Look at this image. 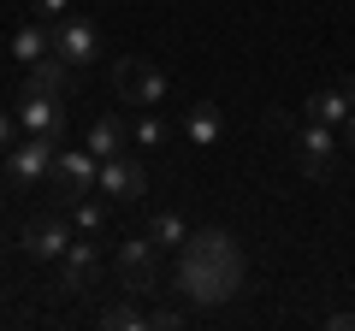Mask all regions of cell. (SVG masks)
Segmentation results:
<instances>
[{
  "mask_svg": "<svg viewBox=\"0 0 355 331\" xmlns=\"http://www.w3.org/2000/svg\"><path fill=\"white\" fill-rule=\"evenodd\" d=\"M71 237H77V225H65L60 213H36L24 231H18V242H24L30 260H60L65 249H71Z\"/></svg>",
  "mask_w": 355,
  "mask_h": 331,
  "instance_id": "30bf717a",
  "label": "cell"
},
{
  "mask_svg": "<svg viewBox=\"0 0 355 331\" xmlns=\"http://www.w3.org/2000/svg\"><path fill=\"white\" fill-rule=\"evenodd\" d=\"M0 255H6V231H0Z\"/></svg>",
  "mask_w": 355,
  "mask_h": 331,
  "instance_id": "484cf974",
  "label": "cell"
},
{
  "mask_svg": "<svg viewBox=\"0 0 355 331\" xmlns=\"http://www.w3.org/2000/svg\"><path fill=\"white\" fill-rule=\"evenodd\" d=\"M343 95H349V107H355V77H349V83H343Z\"/></svg>",
  "mask_w": 355,
  "mask_h": 331,
  "instance_id": "d4e9b609",
  "label": "cell"
},
{
  "mask_svg": "<svg viewBox=\"0 0 355 331\" xmlns=\"http://www.w3.org/2000/svg\"><path fill=\"white\" fill-rule=\"evenodd\" d=\"M148 237L160 242V249H184V237H190V219L166 207V213H154V219H148Z\"/></svg>",
  "mask_w": 355,
  "mask_h": 331,
  "instance_id": "ac0fdd59",
  "label": "cell"
},
{
  "mask_svg": "<svg viewBox=\"0 0 355 331\" xmlns=\"http://www.w3.org/2000/svg\"><path fill=\"white\" fill-rule=\"evenodd\" d=\"M343 148L355 154V107H349V118H343Z\"/></svg>",
  "mask_w": 355,
  "mask_h": 331,
  "instance_id": "cb8c5ba5",
  "label": "cell"
},
{
  "mask_svg": "<svg viewBox=\"0 0 355 331\" xmlns=\"http://www.w3.org/2000/svg\"><path fill=\"white\" fill-rule=\"evenodd\" d=\"M53 160H60L53 136H18L6 148V184L12 190H42V184H53Z\"/></svg>",
  "mask_w": 355,
  "mask_h": 331,
  "instance_id": "7a4b0ae2",
  "label": "cell"
},
{
  "mask_svg": "<svg viewBox=\"0 0 355 331\" xmlns=\"http://www.w3.org/2000/svg\"><path fill=\"white\" fill-rule=\"evenodd\" d=\"M18 136H24V125H18V113H6V107H0V154L12 148Z\"/></svg>",
  "mask_w": 355,
  "mask_h": 331,
  "instance_id": "7402d4cb",
  "label": "cell"
},
{
  "mask_svg": "<svg viewBox=\"0 0 355 331\" xmlns=\"http://www.w3.org/2000/svg\"><path fill=\"white\" fill-rule=\"evenodd\" d=\"M166 136H172L166 118L154 113V107H137V118H130V142H137V148H166Z\"/></svg>",
  "mask_w": 355,
  "mask_h": 331,
  "instance_id": "e0dca14e",
  "label": "cell"
},
{
  "mask_svg": "<svg viewBox=\"0 0 355 331\" xmlns=\"http://www.w3.org/2000/svg\"><path fill=\"white\" fill-rule=\"evenodd\" d=\"M184 136H190L196 148H219V136H225V113H219V101H196L190 113H184Z\"/></svg>",
  "mask_w": 355,
  "mask_h": 331,
  "instance_id": "4fadbf2b",
  "label": "cell"
},
{
  "mask_svg": "<svg viewBox=\"0 0 355 331\" xmlns=\"http://www.w3.org/2000/svg\"><path fill=\"white\" fill-rule=\"evenodd\" d=\"M89 154H101V160H113V154H130V125L119 113H95L89 118Z\"/></svg>",
  "mask_w": 355,
  "mask_h": 331,
  "instance_id": "7c38bea8",
  "label": "cell"
},
{
  "mask_svg": "<svg viewBox=\"0 0 355 331\" xmlns=\"http://www.w3.org/2000/svg\"><path fill=\"white\" fill-rule=\"evenodd\" d=\"M101 219H107V207L95 202V195H83V202H71V225L83 231V237H95V231H101Z\"/></svg>",
  "mask_w": 355,
  "mask_h": 331,
  "instance_id": "ffe728a7",
  "label": "cell"
},
{
  "mask_svg": "<svg viewBox=\"0 0 355 331\" xmlns=\"http://www.w3.org/2000/svg\"><path fill=\"white\" fill-rule=\"evenodd\" d=\"M113 272H119V284H125V296H148L154 284H160V242H154L148 231L130 237V242H119Z\"/></svg>",
  "mask_w": 355,
  "mask_h": 331,
  "instance_id": "277c9868",
  "label": "cell"
},
{
  "mask_svg": "<svg viewBox=\"0 0 355 331\" xmlns=\"http://www.w3.org/2000/svg\"><path fill=\"white\" fill-rule=\"evenodd\" d=\"M95 272H101V249H95V242H83V231H77V237H71V249L60 255V290L83 296Z\"/></svg>",
  "mask_w": 355,
  "mask_h": 331,
  "instance_id": "8fae6325",
  "label": "cell"
},
{
  "mask_svg": "<svg viewBox=\"0 0 355 331\" xmlns=\"http://www.w3.org/2000/svg\"><path fill=\"white\" fill-rule=\"evenodd\" d=\"M243 278H249V267H243V249H237L231 231L202 225V231L184 237L172 284H178V296H184L190 307H225L231 296L243 290Z\"/></svg>",
  "mask_w": 355,
  "mask_h": 331,
  "instance_id": "6da1fadb",
  "label": "cell"
},
{
  "mask_svg": "<svg viewBox=\"0 0 355 331\" xmlns=\"http://www.w3.org/2000/svg\"><path fill=\"white\" fill-rule=\"evenodd\" d=\"M113 89L125 107H160L166 101V71L148 60H137V53H125V60L113 65Z\"/></svg>",
  "mask_w": 355,
  "mask_h": 331,
  "instance_id": "8992f818",
  "label": "cell"
},
{
  "mask_svg": "<svg viewBox=\"0 0 355 331\" xmlns=\"http://www.w3.org/2000/svg\"><path fill=\"white\" fill-rule=\"evenodd\" d=\"M48 53H53V30H48V24H24V30H12V60L36 65V60H48Z\"/></svg>",
  "mask_w": 355,
  "mask_h": 331,
  "instance_id": "2e32d148",
  "label": "cell"
},
{
  "mask_svg": "<svg viewBox=\"0 0 355 331\" xmlns=\"http://www.w3.org/2000/svg\"><path fill=\"white\" fill-rule=\"evenodd\" d=\"M291 148H296L302 178H326V172H331V154L343 148V130H338V125H320V118H302Z\"/></svg>",
  "mask_w": 355,
  "mask_h": 331,
  "instance_id": "ba28073f",
  "label": "cell"
},
{
  "mask_svg": "<svg viewBox=\"0 0 355 331\" xmlns=\"http://www.w3.org/2000/svg\"><path fill=\"white\" fill-rule=\"evenodd\" d=\"M95 195H107V202H142V195H148V166H142L137 154H113V160H101Z\"/></svg>",
  "mask_w": 355,
  "mask_h": 331,
  "instance_id": "9c48e42d",
  "label": "cell"
},
{
  "mask_svg": "<svg viewBox=\"0 0 355 331\" xmlns=\"http://www.w3.org/2000/svg\"><path fill=\"white\" fill-rule=\"evenodd\" d=\"M30 6H36V18H42V24H60V18L71 12V0H30Z\"/></svg>",
  "mask_w": 355,
  "mask_h": 331,
  "instance_id": "44dd1931",
  "label": "cell"
},
{
  "mask_svg": "<svg viewBox=\"0 0 355 331\" xmlns=\"http://www.w3.org/2000/svg\"><path fill=\"white\" fill-rule=\"evenodd\" d=\"M101 325H107V331H148V314H142L137 302H113V307L101 314Z\"/></svg>",
  "mask_w": 355,
  "mask_h": 331,
  "instance_id": "d6986e66",
  "label": "cell"
},
{
  "mask_svg": "<svg viewBox=\"0 0 355 331\" xmlns=\"http://www.w3.org/2000/svg\"><path fill=\"white\" fill-rule=\"evenodd\" d=\"M12 113H18V125H24V136H53V142H65V125H71L65 95H48V89H36V83H24L18 101H12Z\"/></svg>",
  "mask_w": 355,
  "mask_h": 331,
  "instance_id": "3957f363",
  "label": "cell"
},
{
  "mask_svg": "<svg viewBox=\"0 0 355 331\" xmlns=\"http://www.w3.org/2000/svg\"><path fill=\"white\" fill-rule=\"evenodd\" d=\"M148 325H160V331H178V325H184V314H178V307H154V314H148Z\"/></svg>",
  "mask_w": 355,
  "mask_h": 331,
  "instance_id": "603a6c76",
  "label": "cell"
},
{
  "mask_svg": "<svg viewBox=\"0 0 355 331\" xmlns=\"http://www.w3.org/2000/svg\"><path fill=\"white\" fill-rule=\"evenodd\" d=\"M302 118H320V125H338L343 130V118H349V95H343V89H314L302 101Z\"/></svg>",
  "mask_w": 355,
  "mask_h": 331,
  "instance_id": "9a60e30c",
  "label": "cell"
},
{
  "mask_svg": "<svg viewBox=\"0 0 355 331\" xmlns=\"http://www.w3.org/2000/svg\"><path fill=\"white\" fill-rule=\"evenodd\" d=\"M48 30H53V53H60V60H71L77 71H89V65H95V60H101V53H107L101 30L89 24L83 12H65L60 24H48Z\"/></svg>",
  "mask_w": 355,
  "mask_h": 331,
  "instance_id": "52a82bcc",
  "label": "cell"
},
{
  "mask_svg": "<svg viewBox=\"0 0 355 331\" xmlns=\"http://www.w3.org/2000/svg\"><path fill=\"white\" fill-rule=\"evenodd\" d=\"M24 83H36V89H48V95H71V89H77V65H71V60H60V53H48V60L30 65Z\"/></svg>",
  "mask_w": 355,
  "mask_h": 331,
  "instance_id": "5bb4252c",
  "label": "cell"
},
{
  "mask_svg": "<svg viewBox=\"0 0 355 331\" xmlns=\"http://www.w3.org/2000/svg\"><path fill=\"white\" fill-rule=\"evenodd\" d=\"M95 178H101V154H89V142H83V148H65V142H60V160H53V190H60V207L95 195Z\"/></svg>",
  "mask_w": 355,
  "mask_h": 331,
  "instance_id": "5b68a950",
  "label": "cell"
}]
</instances>
